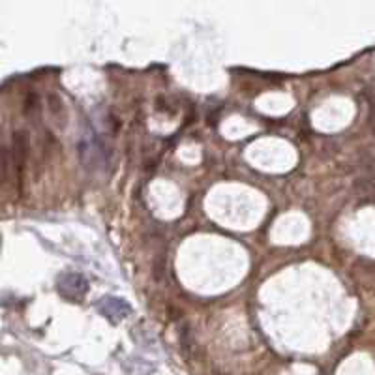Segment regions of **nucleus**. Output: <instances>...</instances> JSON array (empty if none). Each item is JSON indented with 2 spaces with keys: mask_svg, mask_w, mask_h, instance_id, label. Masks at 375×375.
<instances>
[{
  "mask_svg": "<svg viewBox=\"0 0 375 375\" xmlns=\"http://www.w3.org/2000/svg\"><path fill=\"white\" fill-rule=\"evenodd\" d=\"M89 289V281L85 280V276L77 272H66L59 276L57 280V291L60 296H64L70 302H79L85 296Z\"/></svg>",
  "mask_w": 375,
  "mask_h": 375,
  "instance_id": "nucleus-2",
  "label": "nucleus"
},
{
  "mask_svg": "<svg viewBox=\"0 0 375 375\" xmlns=\"http://www.w3.org/2000/svg\"><path fill=\"white\" fill-rule=\"evenodd\" d=\"M25 162H27V139L21 132H17L14 133V165L17 167L19 178H21Z\"/></svg>",
  "mask_w": 375,
  "mask_h": 375,
  "instance_id": "nucleus-4",
  "label": "nucleus"
},
{
  "mask_svg": "<svg viewBox=\"0 0 375 375\" xmlns=\"http://www.w3.org/2000/svg\"><path fill=\"white\" fill-rule=\"evenodd\" d=\"M100 311L103 313V317H107L111 323H118L132 313V308L130 304L124 300V298H115V296H107V298H102L100 302Z\"/></svg>",
  "mask_w": 375,
  "mask_h": 375,
  "instance_id": "nucleus-3",
  "label": "nucleus"
},
{
  "mask_svg": "<svg viewBox=\"0 0 375 375\" xmlns=\"http://www.w3.org/2000/svg\"><path fill=\"white\" fill-rule=\"evenodd\" d=\"M47 109H49V113H51V117L55 118V122L59 126H64L66 124V107H64V102H62V98L57 94H49V98H47Z\"/></svg>",
  "mask_w": 375,
  "mask_h": 375,
  "instance_id": "nucleus-5",
  "label": "nucleus"
},
{
  "mask_svg": "<svg viewBox=\"0 0 375 375\" xmlns=\"http://www.w3.org/2000/svg\"><path fill=\"white\" fill-rule=\"evenodd\" d=\"M79 154L89 169H103L111 158V148L96 133H87L79 145Z\"/></svg>",
  "mask_w": 375,
  "mask_h": 375,
  "instance_id": "nucleus-1",
  "label": "nucleus"
}]
</instances>
